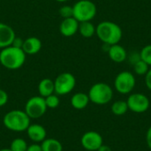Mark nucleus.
<instances>
[{
    "instance_id": "nucleus-1",
    "label": "nucleus",
    "mask_w": 151,
    "mask_h": 151,
    "mask_svg": "<svg viewBox=\"0 0 151 151\" xmlns=\"http://www.w3.org/2000/svg\"><path fill=\"white\" fill-rule=\"evenodd\" d=\"M96 35L104 44L111 46L120 42L123 36V31L117 23L104 20L96 27Z\"/></svg>"
},
{
    "instance_id": "nucleus-2",
    "label": "nucleus",
    "mask_w": 151,
    "mask_h": 151,
    "mask_svg": "<svg viewBox=\"0 0 151 151\" xmlns=\"http://www.w3.org/2000/svg\"><path fill=\"white\" fill-rule=\"evenodd\" d=\"M26 53L21 48L12 45L4 48L0 51V64L6 69H19L26 61Z\"/></svg>"
},
{
    "instance_id": "nucleus-3",
    "label": "nucleus",
    "mask_w": 151,
    "mask_h": 151,
    "mask_svg": "<svg viewBox=\"0 0 151 151\" xmlns=\"http://www.w3.org/2000/svg\"><path fill=\"white\" fill-rule=\"evenodd\" d=\"M31 119L24 111L12 110L8 111L3 118L4 126L10 131L12 132H24L27 131L30 126Z\"/></svg>"
},
{
    "instance_id": "nucleus-4",
    "label": "nucleus",
    "mask_w": 151,
    "mask_h": 151,
    "mask_svg": "<svg viewBox=\"0 0 151 151\" xmlns=\"http://www.w3.org/2000/svg\"><path fill=\"white\" fill-rule=\"evenodd\" d=\"M90 102L97 105H105L109 104L113 97V89L104 82H97L92 85L88 93Z\"/></svg>"
},
{
    "instance_id": "nucleus-5",
    "label": "nucleus",
    "mask_w": 151,
    "mask_h": 151,
    "mask_svg": "<svg viewBox=\"0 0 151 151\" xmlns=\"http://www.w3.org/2000/svg\"><path fill=\"white\" fill-rule=\"evenodd\" d=\"M73 17L79 22L91 21L97 12L96 4L90 0H79L73 5Z\"/></svg>"
},
{
    "instance_id": "nucleus-6",
    "label": "nucleus",
    "mask_w": 151,
    "mask_h": 151,
    "mask_svg": "<svg viewBox=\"0 0 151 151\" xmlns=\"http://www.w3.org/2000/svg\"><path fill=\"white\" fill-rule=\"evenodd\" d=\"M136 84L135 76L129 71H123L117 74L114 80V88L121 95L130 94Z\"/></svg>"
},
{
    "instance_id": "nucleus-7",
    "label": "nucleus",
    "mask_w": 151,
    "mask_h": 151,
    "mask_svg": "<svg viewBox=\"0 0 151 151\" xmlns=\"http://www.w3.org/2000/svg\"><path fill=\"white\" fill-rule=\"evenodd\" d=\"M47 109L44 97H42L41 96H35L27 101L24 111L31 119H36L42 117Z\"/></svg>"
},
{
    "instance_id": "nucleus-8",
    "label": "nucleus",
    "mask_w": 151,
    "mask_h": 151,
    "mask_svg": "<svg viewBox=\"0 0 151 151\" xmlns=\"http://www.w3.org/2000/svg\"><path fill=\"white\" fill-rule=\"evenodd\" d=\"M76 85V79L71 73H62L57 76L54 81L55 94L58 96H65L71 93Z\"/></svg>"
},
{
    "instance_id": "nucleus-9",
    "label": "nucleus",
    "mask_w": 151,
    "mask_h": 151,
    "mask_svg": "<svg viewBox=\"0 0 151 151\" xmlns=\"http://www.w3.org/2000/svg\"><path fill=\"white\" fill-rule=\"evenodd\" d=\"M127 103L129 111L139 114L146 112L150 106V101L149 97L142 93L131 94L127 97Z\"/></svg>"
},
{
    "instance_id": "nucleus-10",
    "label": "nucleus",
    "mask_w": 151,
    "mask_h": 151,
    "mask_svg": "<svg viewBox=\"0 0 151 151\" xmlns=\"http://www.w3.org/2000/svg\"><path fill=\"white\" fill-rule=\"evenodd\" d=\"M81 144L87 151H96L104 144L103 136L96 131H88L81 138Z\"/></svg>"
},
{
    "instance_id": "nucleus-11",
    "label": "nucleus",
    "mask_w": 151,
    "mask_h": 151,
    "mask_svg": "<svg viewBox=\"0 0 151 151\" xmlns=\"http://www.w3.org/2000/svg\"><path fill=\"white\" fill-rule=\"evenodd\" d=\"M79 21L73 17L63 19L59 26V32L65 37L73 36L79 29Z\"/></svg>"
},
{
    "instance_id": "nucleus-12",
    "label": "nucleus",
    "mask_w": 151,
    "mask_h": 151,
    "mask_svg": "<svg viewBox=\"0 0 151 151\" xmlns=\"http://www.w3.org/2000/svg\"><path fill=\"white\" fill-rule=\"evenodd\" d=\"M15 37V32L12 27L5 23L0 22V49L2 50L11 46Z\"/></svg>"
},
{
    "instance_id": "nucleus-13",
    "label": "nucleus",
    "mask_w": 151,
    "mask_h": 151,
    "mask_svg": "<svg viewBox=\"0 0 151 151\" xmlns=\"http://www.w3.org/2000/svg\"><path fill=\"white\" fill-rule=\"evenodd\" d=\"M28 138L35 143L43 142L47 138L46 129L39 124H30L27 129Z\"/></svg>"
},
{
    "instance_id": "nucleus-14",
    "label": "nucleus",
    "mask_w": 151,
    "mask_h": 151,
    "mask_svg": "<svg viewBox=\"0 0 151 151\" xmlns=\"http://www.w3.org/2000/svg\"><path fill=\"white\" fill-rule=\"evenodd\" d=\"M107 52L110 59L115 63H122L127 58V52L126 49L119 43L111 45Z\"/></svg>"
},
{
    "instance_id": "nucleus-15",
    "label": "nucleus",
    "mask_w": 151,
    "mask_h": 151,
    "mask_svg": "<svg viewBox=\"0 0 151 151\" xmlns=\"http://www.w3.org/2000/svg\"><path fill=\"white\" fill-rule=\"evenodd\" d=\"M42 47V41L35 36H31L23 41L22 50L26 55H35L41 50Z\"/></svg>"
},
{
    "instance_id": "nucleus-16",
    "label": "nucleus",
    "mask_w": 151,
    "mask_h": 151,
    "mask_svg": "<svg viewBox=\"0 0 151 151\" xmlns=\"http://www.w3.org/2000/svg\"><path fill=\"white\" fill-rule=\"evenodd\" d=\"M89 102L90 100H89L88 95L83 92L75 93L71 97V105L76 110L85 109L88 105Z\"/></svg>"
},
{
    "instance_id": "nucleus-17",
    "label": "nucleus",
    "mask_w": 151,
    "mask_h": 151,
    "mask_svg": "<svg viewBox=\"0 0 151 151\" xmlns=\"http://www.w3.org/2000/svg\"><path fill=\"white\" fill-rule=\"evenodd\" d=\"M38 92H39V96L44 98L54 94L55 93L54 81L49 78H44L42 81H40L38 84Z\"/></svg>"
},
{
    "instance_id": "nucleus-18",
    "label": "nucleus",
    "mask_w": 151,
    "mask_h": 151,
    "mask_svg": "<svg viewBox=\"0 0 151 151\" xmlns=\"http://www.w3.org/2000/svg\"><path fill=\"white\" fill-rule=\"evenodd\" d=\"M79 33L84 38H91L96 34V27L91 21H83L79 23Z\"/></svg>"
},
{
    "instance_id": "nucleus-19",
    "label": "nucleus",
    "mask_w": 151,
    "mask_h": 151,
    "mask_svg": "<svg viewBox=\"0 0 151 151\" xmlns=\"http://www.w3.org/2000/svg\"><path fill=\"white\" fill-rule=\"evenodd\" d=\"M42 151H63L61 142L54 138H46L41 142Z\"/></svg>"
},
{
    "instance_id": "nucleus-20",
    "label": "nucleus",
    "mask_w": 151,
    "mask_h": 151,
    "mask_svg": "<svg viewBox=\"0 0 151 151\" xmlns=\"http://www.w3.org/2000/svg\"><path fill=\"white\" fill-rule=\"evenodd\" d=\"M111 112L116 116H122L129 111L127 103V101H124V100L115 101L111 104Z\"/></svg>"
},
{
    "instance_id": "nucleus-21",
    "label": "nucleus",
    "mask_w": 151,
    "mask_h": 151,
    "mask_svg": "<svg viewBox=\"0 0 151 151\" xmlns=\"http://www.w3.org/2000/svg\"><path fill=\"white\" fill-rule=\"evenodd\" d=\"M27 147L28 145L24 139L16 138L11 142L10 149L12 151H27Z\"/></svg>"
},
{
    "instance_id": "nucleus-22",
    "label": "nucleus",
    "mask_w": 151,
    "mask_h": 151,
    "mask_svg": "<svg viewBox=\"0 0 151 151\" xmlns=\"http://www.w3.org/2000/svg\"><path fill=\"white\" fill-rule=\"evenodd\" d=\"M134 66V73L137 74V75H140V76H143L147 73V72L149 71L150 69V65L145 63L143 60H142V58L137 61L135 64L133 65Z\"/></svg>"
},
{
    "instance_id": "nucleus-23",
    "label": "nucleus",
    "mask_w": 151,
    "mask_h": 151,
    "mask_svg": "<svg viewBox=\"0 0 151 151\" xmlns=\"http://www.w3.org/2000/svg\"><path fill=\"white\" fill-rule=\"evenodd\" d=\"M140 56L142 60H143L145 63H147L150 66H151V44L144 46L141 50Z\"/></svg>"
},
{
    "instance_id": "nucleus-24",
    "label": "nucleus",
    "mask_w": 151,
    "mask_h": 151,
    "mask_svg": "<svg viewBox=\"0 0 151 151\" xmlns=\"http://www.w3.org/2000/svg\"><path fill=\"white\" fill-rule=\"evenodd\" d=\"M44 99H45L47 108H50V109H55V108L58 107V105L60 104L59 98H58V95H56V94H52V95L45 97Z\"/></svg>"
},
{
    "instance_id": "nucleus-25",
    "label": "nucleus",
    "mask_w": 151,
    "mask_h": 151,
    "mask_svg": "<svg viewBox=\"0 0 151 151\" xmlns=\"http://www.w3.org/2000/svg\"><path fill=\"white\" fill-rule=\"evenodd\" d=\"M58 12H59V15L63 19H67V18H71L73 16V6H70V5H64L60 7Z\"/></svg>"
},
{
    "instance_id": "nucleus-26",
    "label": "nucleus",
    "mask_w": 151,
    "mask_h": 151,
    "mask_svg": "<svg viewBox=\"0 0 151 151\" xmlns=\"http://www.w3.org/2000/svg\"><path fill=\"white\" fill-rule=\"evenodd\" d=\"M8 99H9V96H8L7 92H5L4 89L0 88V107L4 106L7 104Z\"/></svg>"
},
{
    "instance_id": "nucleus-27",
    "label": "nucleus",
    "mask_w": 151,
    "mask_h": 151,
    "mask_svg": "<svg viewBox=\"0 0 151 151\" xmlns=\"http://www.w3.org/2000/svg\"><path fill=\"white\" fill-rule=\"evenodd\" d=\"M127 59H128V60H129V62H130L132 65H134V64H135L137 61H139V60L141 59L140 53H137V52H132L130 55H128V54H127Z\"/></svg>"
},
{
    "instance_id": "nucleus-28",
    "label": "nucleus",
    "mask_w": 151,
    "mask_h": 151,
    "mask_svg": "<svg viewBox=\"0 0 151 151\" xmlns=\"http://www.w3.org/2000/svg\"><path fill=\"white\" fill-rule=\"evenodd\" d=\"M144 76H145V85L148 88V89L151 91V67Z\"/></svg>"
},
{
    "instance_id": "nucleus-29",
    "label": "nucleus",
    "mask_w": 151,
    "mask_h": 151,
    "mask_svg": "<svg viewBox=\"0 0 151 151\" xmlns=\"http://www.w3.org/2000/svg\"><path fill=\"white\" fill-rule=\"evenodd\" d=\"M27 151H42V146L41 144H38V143H33L31 145H29L27 147Z\"/></svg>"
},
{
    "instance_id": "nucleus-30",
    "label": "nucleus",
    "mask_w": 151,
    "mask_h": 151,
    "mask_svg": "<svg viewBox=\"0 0 151 151\" xmlns=\"http://www.w3.org/2000/svg\"><path fill=\"white\" fill-rule=\"evenodd\" d=\"M23 41L21 38H19V37H15L13 42H12V46L14 47H17V48H21L22 49V45H23Z\"/></svg>"
},
{
    "instance_id": "nucleus-31",
    "label": "nucleus",
    "mask_w": 151,
    "mask_h": 151,
    "mask_svg": "<svg viewBox=\"0 0 151 151\" xmlns=\"http://www.w3.org/2000/svg\"><path fill=\"white\" fill-rule=\"evenodd\" d=\"M146 142H147L148 147L151 150V126L149 127V129L147 130V133H146Z\"/></svg>"
},
{
    "instance_id": "nucleus-32",
    "label": "nucleus",
    "mask_w": 151,
    "mask_h": 151,
    "mask_svg": "<svg viewBox=\"0 0 151 151\" xmlns=\"http://www.w3.org/2000/svg\"><path fill=\"white\" fill-rule=\"evenodd\" d=\"M96 151H112L111 150V149L108 146V145H104V144H103V145H101L100 146V148L97 150Z\"/></svg>"
},
{
    "instance_id": "nucleus-33",
    "label": "nucleus",
    "mask_w": 151,
    "mask_h": 151,
    "mask_svg": "<svg viewBox=\"0 0 151 151\" xmlns=\"http://www.w3.org/2000/svg\"><path fill=\"white\" fill-rule=\"evenodd\" d=\"M0 151H12V150H11V149L9 148V149H2V150H0Z\"/></svg>"
},
{
    "instance_id": "nucleus-34",
    "label": "nucleus",
    "mask_w": 151,
    "mask_h": 151,
    "mask_svg": "<svg viewBox=\"0 0 151 151\" xmlns=\"http://www.w3.org/2000/svg\"><path fill=\"white\" fill-rule=\"evenodd\" d=\"M57 2H59V3H65V2H66V1H68V0H56Z\"/></svg>"
},
{
    "instance_id": "nucleus-35",
    "label": "nucleus",
    "mask_w": 151,
    "mask_h": 151,
    "mask_svg": "<svg viewBox=\"0 0 151 151\" xmlns=\"http://www.w3.org/2000/svg\"><path fill=\"white\" fill-rule=\"evenodd\" d=\"M0 78H1V73H0Z\"/></svg>"
},
{
    "instance_id": "nucleus-36",
    "label": "nucleus",
    "mask_w": 151,
    "mask_h": 151,
    "mask_svg": "<svg viewBox=\"0 0 151 151\" xmlns=\"http://www.w3.org/2000/svg\"><path fill=\"white\" fill-rule=\"evenodd\" d=\"M86 151H87V150H86Z\"/></svg>"
}]
</instances>
